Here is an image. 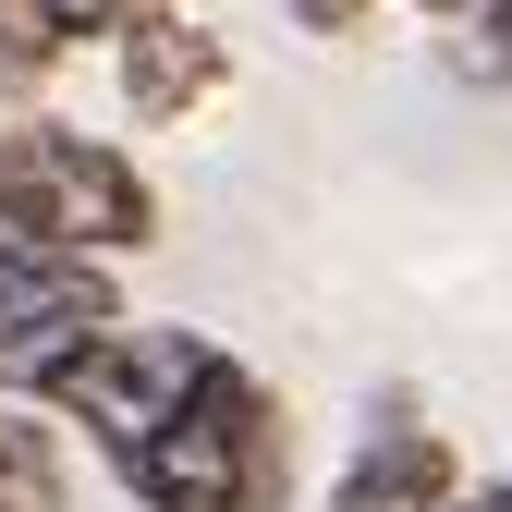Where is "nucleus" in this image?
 I'll return each instance as SVG.
<instances>
[{
    "mask_svg": "<svg viewBox=\"0 0 512 512\" xmlns=\"http://www.w3.org/2000/svg\"><path fill=\"white\" fill-rule=\"evenodd\" d=\"M49 74H61V49H37L25 25H0V122H37L49 110Z\"/></svg>",
    "mask_w": 512,
    "mask_h": 512,
    "instance_id": "obj_8",
    "label": "nucleus"
},
{
    "mask_svg": "<svg viewBox=\"0 0 512 512\" xmlns=\"http://www.w3.org/2000/svg\"><path fill=\"white\" fill-rule=\"evenodd\" d=\"M464 500V452H452V427H427L415 391H378L366 403V439H354V464L330 488V512H452Z\"/></svg>",
    "mask_w": 512,
    "mask_h": 512,
    "instance_id": "obj_5",
    "label": "nucleus"
},
{
    "mask_svg": "<svg viewBox=\"0 0 512 512\" xmlns=\"http://www.w3.org/2000/svg\"><path fill=\"white\" fill-rule=\"evenodd\" d=\"M135 512H293V403L269 366H244L232 342L196 366L171 427H147L110 464Z\"/></svg>",
    "mask_w": 512,
    "mask_h": 512,
    "instance_id": "obj_1",
    "label": "nucleus"
},
{
    "mask_svg": "<svg viewBox=\"0 0 512 512\" xmlns=\"http://www.w3.org/2000/svg\"><path fill=\"white\" fill-rule=\"evenodd\" d=\"M476 37H500V49H512V0H476Z\"/></svg>",
    "mask_w": 512,
    "mask_h": 512,
    "instance_id": "obj_11",
    "label": "nucleus"
},
{
    "mask_svg": "<svg viewBox=\"0 0 512 512\" xmlns=\"http://www.w3.org/2000/svg\"><path fill=\"white\" fill-rule=\"evenodd\" d=\"M135 13H147V0H0V25H25V37L61 49V61H74V49H110Z\"/></svg>",
    "mask_w": 512,
    "mask_h": 512,
    "instance_id": "obj_7",
    "label": "nucleus"
},
{
    "mask_svg": "<svg viewBox=\"0 0 512 512\" xmlns=\"http://www.w3.org/2000/svg\"><path fill=\"white\" fill-rule=\"evenodd\" d=\"M415 13H427V25H476V0H415Z\"/></svg>",
    "mask_w": 512,
    "mask_h": 512,
    "instance_id": "obj_12",
    "label": "nucleus"
},
{
    "mask_svg": "<svg viewBox=\"0 0 512 512\" xmlns=\"http://www.w3.org/2000/svg\"><path fill=\"white\" fill-rule=\"evenodd\" d=\"M0 220L49 256L122 269V256L159 244V183L135 171L122 135H86V122L37 110V122H0Z\"/></svg>",
    "mask_w": 512,
    "mask_h": 512,
    "instance_id": "obj_2",
    "label": "nucleus"
},
{
    "mask_svg": "<svg viewBox=\"0 0 512 512\" xmlns=\"http://www.w3.org/2000/svg\"><path fill=\"white\" fill-rule=\"evenodd\" d=\"M220 342L208 330H183V317H110L98 342H74L49 378H37V415L61 427V439H86L98 464H122L147 427H171L183 415V391H196V366H208Z\"/></svg>",
    "mask_w": 512,
    "mask_h": 512,
    "instance_id": "obj_3",
    "label": "nucleus"
},
{
    "mask_svg": "<svg viewBox=\"0 0 512 512\" xmlns=\"http://www.w3.org/2000/svg\"><path fill=\"white\" fill-rule=\"evenodd\" d=\"M0 512H74V439L37 403H0Z\"/></svg>",
    "mask_w": 512,
    "mask_h": 512,
    "instance_id": "obj_6",
    "label": "nucleus"
},
{
    "mask_svg": "<svg viewBox=\"0 0 512 512\" xmlns=\"http://www.w3.org/2000/svg\"><path fill=\"white\" fill-rule=\"evenodd\" d=\"M281 13H293L305 37H330V49H354V37L378 25V0H281Z\"/></svg>",
    "mask_w": 512,
    "mask_h": 512,
    "instance_id": "obj_9",
    "label": "nucleus"
},
{
    "mask_svg": "<svg viewBox=\"0 0 512 512\" xmlns=\"http://www.w3.org/2000/svg\"><path fill=\"white\" fill-rule=\"evenodd\" d=\"M452 512H512V476H464V500Z\"/></svg>",
    "mask_w": 512,
    "mask_h": 512,
    "instance_id": "obj_10",
    "label": "nucleus"
},
{
    "mask_svg": "<svg viewBox=\"0 0 512 512\" xmlns=\"http://www.w3.org/2000/svg\"><path fill=\"white\" fill-rule=\"evenodd\" d=\"M110 74H122V122L183 135L196 110H220V86H232V37H220L208 13H183V0H147V13L110 37Z\"/></svg>",
    "mask_w": 512,
    "mask_h": 512,
    "instance_id": "obj_4",
    "label": "nucleus"
}]
</instances>
